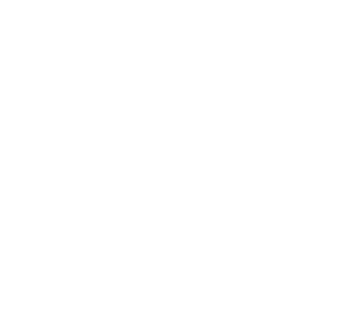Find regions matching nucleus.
Here are the masks:
<instances>
[]
</instances>
